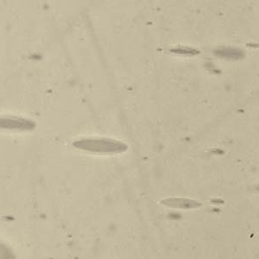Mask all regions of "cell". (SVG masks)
<instances>
[{
    "label": "cell",
    "instance_id": "6da1fadb",
    "mask_svg": "<svg viewBox=\"0 0 259 259\" xmlns=\"http://www.w3.org/2000/svg\"><path fill=\"white\" fill-rule=\"evenodd\" d=\"M74 147L99 153H121L127 150L124 143L113 139H82L74 143Z\"/></svg>",
    "mask_w": 259,
    "mask_h": 259
},
{
    "label": "cell",
    "instance_id": "7a4b0ae2",
    "mask_svg": "<svg viewBox=\"0 0 259 259\" xmlns=\"http://www.w3.org/2000/svg\"><path fill=\"white\" fill-rule=\"evenodd\" d=\"M35 127V123L25 118H0V128L4 129L30 130Z\"/></svg>",
    "mask_w": 259,
    "mask_h": 259
},
{
    "label": "cell",
    "instance_id": "3957f363",
    "mask_svg": "<svg viewBox=\"0 0 259 259\" xmlns=\"http://www.w3.org/2000/svg\"><path fill=\"white\" fill-rule=\"evenodd\" d=\"M215 54L217 56H221V57H225V58H229V59H239L240 57L243 56V51L239 50H235V49H221V50H217Z\"/></svg>",
    "mask_w": 259,
    "mask_h": 259
}]
</instances>
